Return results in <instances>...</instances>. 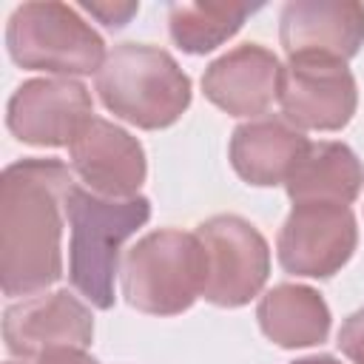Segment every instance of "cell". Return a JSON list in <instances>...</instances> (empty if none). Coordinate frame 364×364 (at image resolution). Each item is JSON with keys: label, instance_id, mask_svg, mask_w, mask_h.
I'll return each mask as SVG.
<instances>
[{"label": "cell", "instance_id": "1", "mask_svg": "<svg viewBox=\"0 0 364 364\" xmlns=\"http://www.w3.org/2000/svg\"><path fill=\"white\" fill-rule=\"evenodd\" d=\"M71 171L54 156H26L0 173V287L37 296L63 279L65 196Z\"/></svg>", "mask_w": 364, "mask_h": 364}, {"label": "cell", "instance_id": "2", "mask_svg": "<svg viewBox=\"0 0 364 364\" xmlns=\"http://www.w3.org/2000/svg\"><path fill=\"white\" fill-rule=\"evenodd\" d=\"M68 219V282L97 310L114 307V279L122 245L151 219L148 196L105 199L77 185L65 196Z\"/></svg>", "mask_w": 364, "mask_h": 364}, {"label": "cell", "instance_id": "3", "mask_svg": "<svg viewBox=\"0 0 364 364\" xmlns=\"http://www.w3.org/2000/svg\"><path fill=\"white\" fill-rule=\"evenodd\" d=\"M100 102L117 119L142 131L173 125L191 108V77L173 54L148 43H119L97 71Z\"/></svg>", "mask_w": 364, "mask_h": 364}, {"label": "cell", "instance_id": "4", "mask_svg": "<svg viewBox=\"0 0 364 364\" xmlns=\"http://www.w3.org/2000/svg\"><path fill=\"white\" fill-rule=\"evenodd\" d=\"M119 284L125 301L148 316H179L205 287V253L196 233L162 228L128 247Z\"/></svg>", "mask_w": 364, "mask_h": 364}, {"label": "cell", "instance_id": "5", "mask_svg": "<svg viewBox=\"0 0 364 364\" xmlns=\"http://www.w3.org/2000/svg\"><path fill=\"white\" fill-rule=\"evenodd\" d=\"M6 51L11 63L26 71L74 80L97 74L108 57L91 23H85L74 6L57 0L17 6L6 23Z\"/></svg>", "mask_w": 364, "mask_h": 364}, {"label": "cell", "instance_id": "6", "mask_svg": "<svg viewBox=\"0 0 364 364\" xmlns=\"http://www.w3.org/2000/svg\"><path fill=\"white\" fill-rule=\"evenodd\" d=\"M205 253L202 299L216 307H245L270 276V247L256 225L236 213H219L196 225Z\"/></svg>", "mask_w": 364, "mask_h": 364}, {"label": "cell", "instance_id": "7", "mask_svg": "<svg viewBox=\"0 0 364 364\" xmlns=\"http://www.w3.org/2000/svg\"><path fill=\"white\" fill-rule=\"evenodd\" d=\"M358 247V225L347 205L299 202L276 236V256L284 273L307 279L336 276Z\"/></svg>", "mask_w": 364, "mask_h": 364}, {"label": "cell", "instance_id": "8", "mask_svg": "<svg viewBox=\"0 0 364 364\" xmlns=\"http://www.w3.org/2000/svg\"><path fill=\"white\" fill-rule=\"evenodd\" d=\"M279 105L282 117L299 131H341L358 108V85L341 60L318 54L287 57Z\"/></svg>", "mask_w": 364, "mask_h": 364}, {"label": "cell", "instance_id": "9", "mask_svg": "<svg viewBox=\"0 0 364 364\" xmlns=\"http://www.w3.org/2000/svg\"><path fill=\"white\" fill-rule=\"evenodd\" d=\"M94 117L91 91L74 77H37L14 88L6 125L14 139L34 148H63Z\"/></svg>", "mask_w": 364, "mask_h": 364}, {"label": "cell", "instance_id": "10", "mask_svg": "<svg viewBox=\"0 0 364 364\" xmlns=\"http://www.w3.org/2000/svg\"><path fill=\"white\" fill-rule=\"evenodd\" d=\"M71 171L82 188L105 199L139 196L148 176V159L142 142L111 119L91 117L68 145Z\"/></svg>", "mask_w": 364, "mask_h": 364}, {"label": "cell", "instance_id": "11", "mask_svg": "<svg viewBox=\"0 0 364 364\" xmlns=\"http://www.w3.org/2000/svg\"><path fill=\"white\" fill-rule=\"evenodd\" d=\"M94 338V316L68 290L37 293L3 310V341L17 358H37L54 347L85 350Z\"/></svg>", "mask_w": 364, "mask_h": 364}, {"label": "cell", "instance_id": "12", "mask_svg": "<svg viewBox=\"0 0 364 364\" xmlns=\"http://www.w3.org/2000/svg\"><path fill=\"white\" fill-rule=\"evenodd\" d=\"M279 43L287 57L318 54L347 63L364 46V6L355 0H287L279 14Z\"/></svg>", "mask_w": 364, "mask_h": 364}, {"label": "cell", "instance_id": "13", "mask_svg": "<svg viewBox=\"0 0 364 364\" xmlns=\"http://www.w3.org/2000/svg\"><path fill=\"white\" fill-rule=\"evenodd\" d=\"M282 63L279 57L259 46L242 43L222 57H216L202 74V94L219 111L230 117H264V111L279 100Z\"/></svg>", "mask_w": 364, "mask_h": 364}, {"label": "cell", "instance_id": "14", "mask_svg": "<svg viewBox=\"0 0 364 364\" xmlns=\"http://www.w3.org/2000/svg\"><path fill=\"white\" fill-rule=\"evenodd\" d=\"M304 131L290 125L282 114H264L233 128L228 156L242 182L253 188L284 185L293 165L307 151Z\"/></svg>", "mask_w": 364, "mask_h": 364}, {"label": "cell", "instance_id": "15", "mask_svg": "<svg viewBox=\"0 0 364 364\" xmlns=\"http://www.w3.org/2000/svg\"><path fill=\"white\" fill-rule=\"evenodd\" d=\"M364 188V165L358 154L336 139L310 142L301 159L284 179V191L293 205L299 202H333L353 205Z\"/></svg>", "mask_w": 364, "mask_h": 364}, {"label": "cell", "instance_id": "16", "mask_svg": "<svg viewBox=\"0 0 364 364\" xmlns=\"http://www.w3.org/2000/svg\"><path fill=\"white\" fill-rule=\"evenodd\" d=\"M256 321L264 338L284 350H301L324 344L330 336V307L316 287L307 284H276L256 304Z\"/></svg>", "mask_w": 364, "mask_h": 364}, {"label": "cell", "instance_id": "17", "mask_svg": "<svg viewBox=\"0 0 364 364\" xmlns=\"http://www.w3.org/2000/svg\"><path fill=\"white\" fill-rule=\"evenodd\" d=\"M262 3H171L168 34L185 54H208L228 43Z\"/></svg>", "mask_w": 364, "mask_h": 364}, {"label": "cell", "instance_id": "18", "mask_svg": "<svg viewBox=\"0 0 364 364\" xmlns=\"http://www.w3.org/2000/svg\"><path fill=\"white\" fill-rule=\"evenodd\" d=\"M338 350L353 361V364H364V307L350 313L341 327H338Z\"/></svg>", "mask_w": 364, "mask_h": 364}, {"label": "cell", "instance_id": "19", "mask_svg": "<svg viewBox=\"0 0 364 364\" xmlns=\"http://www.w3.org/2000/svg\"><path fill=\"white\" fill-rule=\"evenodd\" d=\"M80 9L97 17L105 28H125L131 17L139 11V3H82Z\"/></svg>", "mask_w": 364, "mask_h": 364}, {"label": "cell", "instance_id": "20", "mask_svg": "<svg viewBox=\"0 0 364 364\" xmlns=\"http://www.w3.org/2000/svg\"><path fill=\"white\" fill-rule=\"evenodd\" d=\"M34 364H100V361L77 347H54V350H46L43 355H37Z\"/></svg>", "mask_w": 364, "mask_h": 364}, {"label": "cell", "instance_id": "21", "mask_svg": "<svg viewBox=\"0 0 364 364\" xmlns=\"http://www.w3.org/2000/svg\"><path fill=\"white\" fill-rule=\"evenodd\" d=\"M290 364H341V361L333 355H304V358H296Z\"/></svg>", "mask_w": 364, "mask_h": 364}, {"label": "cell", "instance_id": "22", "mask_svg": "<svg viewBox=\"0 0 364 364\" xmlns=\"http://www.w3.org/2000/svg\"><path fill=\"white\" fill-rule=\"evenodd\" d=\"M6 364H28V358H14V361H6Z\"/></svg>", "mask_w": 364, "mask_h": 364}]
</instances>
